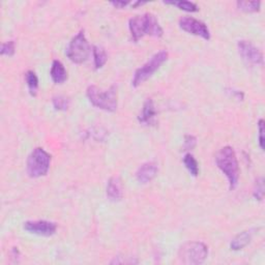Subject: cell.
<instances>
[{
  "instance_id": "cell-1",
  "label": "cell",
  "mask_w": 265,
  "mask_h": 265,
  "mask_svg": "<svg viewBox=\"0 0 265 265\" xmlns=\"http://www.w3.org/2000/svg\"><path fill=\"white\" fill-rule=\"evenodd\" d=\"M128 29L132 40L135 42H139L145 36L160 38L164 34L156 17L152 12H145L130 18L128 21Z\"/></svg>"
},
{
  "instance_id": "cell-2",
  "label": "cell",
  "mask_w": 265,
  "mask_h": 265,
  "mask_svg": "<svg viewBox=\"0 0 265 265\" xmlns=\"http://www.w3.org/2000/svg\"><path fill=\"white\" fill-rule=\"evenodd\" d=\"M216 163L218 168L226 175L230 190H234L240 180V166L236 154L232 147L225 146L220 148L216 156Z\"/></svg>"
},
{
  "instance_id": "cell-3",
  "label": "cell",
  "mask_w": 265,
  "mask_h": 265,
  "mask_svg": "<svg viewBox=\"0 0 265 265\" xmlns=\"http://www.w3.org/2000/svg\"><path fill=\"white\" fill-rule=\"evenodd\" d=\"M86 96L92 104L107 112H114L118 106V100H117V87L112 85L109 90H102L96 85H92L87 88Z\"/></svg>"
},
{
  "instance_id": "cell-4",
  "label": "cell",
  "mask_w": 265,
  "mask_h": 265,
  "mask_svg": "<svg viewBox=\"0 0 265 265\" xmlns=\"http://www.w3.org/2000/svg\"><path fill=\"white\" fill-rule=\"evenodd\" d=\"M168 60V52L162 50L154 55H152L150 60L145 62L142 66L136 70L134 77L132 80V85L134 87H138L143 84L146 80H148L160 68V66L166 62Z\"/></svg>"
},
{
  "instance_id": "cell-5",
  "label": "cell",
  "mask_w": 265,
  "mask_h": 265,
  "mask_svg": "<svg viewBox=\"0 0 265 265\" xmlns=\"http://www.w3.org/2000/svg\"><path fill=\"white\" fill-rule=\"evenodd\" d=\"M51 164V156L40 147L34 148L27 158V173L32 178L45 176Z\"/></svg>"
},
{
  "instance_id": "cell-6",
  "label": "cell",
  "mask_w": 265,
  "mask_h": 265,
  "mask_svg": "<svg viewBox=\"0 0 265 265\" xmlns=\"http://www.w3.org/2000/svg\"><path fill=\"white\" fill-rule=\"evenodd\" d=\"M90 52L92 49L90 42H88L84 32L81 30L70 40L66 53L72 62L81 64L88 60Z\"/></svg>"
},
{
  "instance_id": "cell-7",
  "label": "cell",
  "mask_w": 265,
  "mask_h": 265,
  "mask_svg": "<svg viewBox=\"0 0 265 265\" xmlns=\"http://www.w3.org/2000/svg\"><path fill=\"white\" fill-rule=\"evenodd\" d=\"M208 256V248L201 242H190L180 250V258L188 265H199L204 263Z\"/></svg>"
},
{
  "instance_id": "cell-8",
  "label": "cell",
  "mask_w": 265,
  "mask_h": 265,
  "mask_svg": "<svg viewBox=\"0 0 265 265\" xmlns=\"http://www.w3.org/2000/svg\"><path fill=\"white\" fill-rule=\"evenodd\" d=\"M238 48L242 60L251 66H263V53L254 45L252 42L242 40L238 42Z\"/></svg>"
},
{
  "instance_id": "cell-9",
  "label": "cell",
  "mask_w": 265,
  "mask_h": 265,
  "mask_svg": "<svg viewBox=\"0 0 265 265\" xmlns=\"http://www.w3.org/2000/svg\"><path fill=\"white\" fill-rule=\"evenodd\" d=\"M180 27L184 32L200 36L206 40L210 38V32L206 24L200 20H197L193 17L184 16L180 19Z\"/></svg>"
},
{
  "instance_id": "cell-10",
  "label": "cell",
  "mask_w": 265,
  "mask_h": 265,
  "mask_svg": "<svg viewBox=\"0 0 265 265\" xmlns=\"http://www.w3.org/2000/svg\"><path fill=\"white\" fill-rule=\"evenodd\" d=\"M24 229L29 233L40 235V236H52L57 231V225L54 222L45 220H28L24 223Z\"/></svg>"
},
{
  "instance_id": "cell-11",
  "label": "cell",
  "mask_w": 265,
  "mask_h": 265,
  "mask_svg": "<svg viewBox=\"0 0 265 265\" xmlns=\"http://www.w3.org/2000/svg\"><path fill=\"white\" fill-rule=\"evenodd\" d=\"M158 172V168L154 162H146L138 168L136 172V178L140 184H148L156 178Z\"/></svg>"
},
{
  "instance_id": "cell-12",
  "label": "cell",
  "mask_w": 265,
  "mask_h": 265,
  "mask_svg": "<svg viewBox=\"0 0 265 265\" xmlns=\"http://www.w3.org/2000/svg\"><path fill=\"white\" fill-rule=\"evenodd\" d=\"M156 120V110L152 98H147L143 104L142 110L138 116L140 124L145 126H154Z\"/></svg>"
},
{
  "instance_id": "cell-13",
  "label": "cell",
  "mask_w": 265,
  "mask_h": 265,
  "mask_svg": "<svg viewBox=\"0 0 265 265\" xmlns=\"http://www.w3.org/2000/svg\"><path fill=\"white\" fill-rule=\"evenodd\" d=\"M124 196L122 182L118 176H113L107 184V197L111 201H120Z\"/></svg>"
},
{
  "instance_id": "cell-14",
  "label": "cell",
  "mask_w": 265,
  "mask_h": 265,
  "mask_svg": "<svg viewBox=\"0 0 265 265\" xmlns=\"http://www.w3.org/2000/svg\"><path fill=\"white\" fill-rule=\"evenodd\" d=\"M50 76L52 81L55 84H62L66 81L68 79V72L62 64V62L60 60H54L51 66L50 70Z\"/></svg>"
},
{
  "instance_id": "cell-15",
  "label": "cell",
  "mask_w": 265,
  "mask_h": 265,
  "mask_svg": "<svg viewBox=\"0 0 265 265\" xmlns=\"http://www.w3.org/2000/svg\"><path fill=\"white\" fill-rule=\"evenodd\" d=\"M252 238H253L252 230H246L240 233L231 242L230 244L231 250H233V251H240V250H242L244 246H246L250 242H251Z\"/></svg>"
},
{
  "instance_id": "cell-16",
  "label": "cell",
  "mask_w": 265,
  "mask_h": 265,
  "mask_svg": "<svg viewBox=\"0 0 265 265\" xmlns=\"http://www.w3.org/2000/svg\"><path fill=\"white\" fill-rule=\"evenodd\" d=\"M92 56H94V64L96 70L102 68L108 60V55L106 50L100 46L92 47Z\"/></svg>"
},
{
  "instance_id": "cell-17",
  "label": "cell",
  "mask_w": 265,
  "mask_h": 265,
  "mask_svg": "<svg viewBox=\"0 0 265 265\" xmlns=\"http://www.w3.org/2000/svg\"><path fill=\"white\" fill-rule=\"evenodd\" d=\"M25 81L30 96H36L38 90V78L34 70H28L25 74Z\"/></svg>"
},
{
  "instance_id": "cell-18",
  "label": "cell",
  "mask_w": 265,
  "mask_h": 265,
  "mask_svg": "<svg viewBox=\"0 0 265 265\" xmlns=\"http://www.w3.org/2000/svg\"><path fill=\"white\" fill-rule=\"evenodd\" d=\"M184 164L186 166V168L188 169V171L190 173V175L193 176H198L199 174V165H198V162L197 160L194 158L193 154H186L184 158Z\"/></svg>"
},
{
  "instance_id": "cell-19",
  "label": "cell",
  "mask_w": 265,
  "mask_h": 265,
  "mask_svg": "<svg viewBox=\"0 0 265 265\" xmlns=\"http://www.w3.org/2000/svg\"><path fill=\"white\" fill-rule=\"evenodd\" d=\"M164 4L178 6V8L186 10V12H195L199 10V8L195 2H184V0H178V2H175V0L174 2H164Z\"/></svg>"
},
{
  "instance_id": "cell-20",
  "label": "cell",
  "mask_w": 265,
  "mask_h": 265,
  "mask_svg": "<svg viewBox=\"0 0 265 265\" xmlns=\"http://www.w3.org/2000/svg\"><path fill=\"white\" fill-rule=\"evenodd\" d=\"M238 8L246 12H255L260 10L261 2H238Z\"/></svg>"
},
{
  "instance_id": "cell-21",
  "label": "cell",
  "mask_w": 265,
  "mask_h": 265,
  "mask_svg": "<svg viewBox=\"0 0 265 265\" xmlns=\"http://www.w3.org/2000/svg\"><path fill=\"white\" fill-rule=\"evenodd\" d=\"M52 104L56 110L66 111L70 106V100L64 96H57L53 98Z\"/></svg>"
},
{
  "instance_id": "cell-22",
  "label": "cell",
  "mask_w": 265,
  "mask_h": 265,
  "mask_svg": "<svg viewBox=\"0 0 265 265\" xmlns=\"http://www.w3.org/2000/svg\"><path fill=\"white\" fill-rule=\"evenodd\" d=\"M253 196L256 200H263L264 197V180L262 178H259L256 180L254 190H253Z\"/></svg>"
},
{
  "instance_id": "cell-23",
  "label": "cell",
  "mask_w": 265,
  "mask_h": 265,
  "mask_svg": "<svg viewBox=\"0 0 265 265\" xmlns=\"http://www.w3.org/2000/svg\"><path fill=\"white\" fill-rule=\"evenodd\" d=\"M16 52V47H14V40H8L2 44V55H6V56H12Z\"/></svg>"
},
{
  "instance_id": "cell-24",
  "label": "cell",
  "mask_w": 265,
  "mask_h": 265,
  "mask_svg": "<svg viewBox=\"0 0 265 265\" xmlns=\"http://www.w3.org/2000/svg\"><path fill=\"white\" fill-rule=\"evenodd\" d=\"M258 142L262 150H264V120H260L258 122Z\"/></svg>"
},
{
  "instance_id": "cell-25",
  "label": "cell",
  "mask_w": 265,
  "mask_h": 265,
  "mask_svg": "<svg viewBox=\"0 0 265 265\" xmlns=\"http://www.w3.org/2000/svg\"><path fill=\"white\" fill-rule=\"evenodd\" d=\"M197 144V140L192 135H186L184 137V150H192Z\"/></svg>"
},
{
  "instance_id": "cell-26",
  "label": "cell",
  "mask_w": 265,
  "mask_h": 265,
  "mask_svg": "<svg viewBox=\"0 0 265 265\" xmlns=\"http://www.w3.org/2000/svg\"><path fill=\"white\" fill-rule=\"evenodd\" d=\"M228 92H230L231 96H232L233 98H238V100H244V94H242V92L234 90H229Z\"/></svg>"
},
{
  "instance_id": "cell-27",
  "label": "cell",
  "mask_w": 265,
  "mask_h": 265,
  "mask_svg": "<svg viewBox=\"0 0 265 265\" xmlns=\"http://www.w3.org/2000/svg\"><path fill=\"white\" fill-rule=\"evenodd\" d=\"M111 4H112L113 6H115L116 8H126V6L130 4V2H112Z\"/></svg>"
},
{
  "instance_id": "cell-28",
  "label": "cell",
  "mask_w": 265,
  "mask_h": 265,
  "mask_svg": "<svg viewBox=\"0 0 265 265\" xmlns=\"http://www.w3.org/2000/svg\"><path fill=\"white\" fill-rule=\"evenodd\" d=\"M146 2H130V6L132 8H137V6H141L143 4H145Z\"/></svg>"
}]
</instances>
